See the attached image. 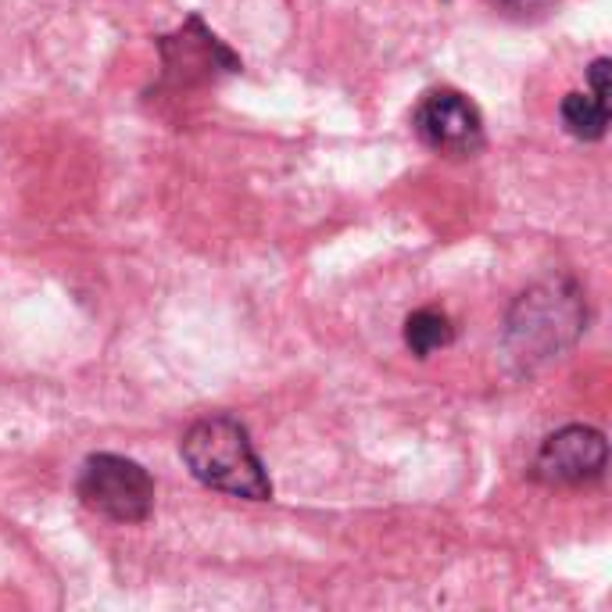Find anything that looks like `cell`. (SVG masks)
Returning a JSON list of instances; mask_svg holds the SVG:
<instances>
[{
	"label": "cell",
	"instance_id": "6da1fadb",
	"mask_svg": "<svg viewBox=\"0 0 612 612\" xmlns=\"http://www.w3.org/2000/svg\"><path fill=\"white\" fill-rule=\"evenodd\" d=\"M179 455L197 484L244 502H269L272 484L247 430L233 416H208L190 426Z\"/></svg>",
	"mask_w": 612,
	"mask_h": 612
},
{
	"label": "cell",
	"instance_id": "7a4b0ae2",
	"mask_svg": "<svg viewBox=\"0 0 612 612\" xmlns=\"http://www.w3.org/2000/svg\"><path fill=\"white\" fill-rule=\"evenodd\" d=\"M584 330L580 290L566 280L541 283L527 290L509 312V348L519 362L559 358Z\"/></svg>",
	"mask_w": 612,
	"mask_h": 612
},
{
	"label": "cell",
	"instance_id": "3957f363",
	"mask_svg": "<svg viewBox=\"0 0 612 612\" xmlns=\"http://www.w3.org/2000/svg\"><path fill=\"white\" fill-rule=\"evenodd\" d=\"M79 502L111 523H144L154 509V480L140 462L122 455H90L79 473Z\"/></svg>",
	"mask_w": 612,
	"mask_h": 612
},
{
	"label": "cell",
	"instance_id": "277c9868",
	"mask_svg": "<svg viewBox=\"0 0 612 612\" xmlns=\"http://www.w3.org/2000/svg\"><path fill=\"white\" fill-rule=\"evenodd\" d=\"M419 140L444 158H473L484 147V119L459 90H430L412 115Z\"/></svg>",
	"mask_w": 612,
	"mask_h": 612
},
{
	"label": "cell",
	"instance_id": "5b68a950",
	"mask_svg": "<svg viewBox=\"0 0 612 612\" xmlns=\"http://www.w3.org/2000/svg\"><path fill=\"white\" fill-rule=\"evenodd\" d=\"M609 444L595 426H562L541 444L534 459V476L552 487L591 484L605 473Z\"/></svg>",
	"mask_w": 612,
	"mask_h": 612
},
{
	"label": "cell",
	"instance_id": "8992f818",
	"mask_svg": "<svg viewBox=\"0 0 612 612\" xmlns=\"http://www.w3.org/2000/svg\"><path fill=\"white\" fill-rule=\"evenodd\" d=\"M455 340V326L437 308H419L405 319V348L416 358H430L434 351L448 348Z\"/></svg>",
	"mask_w": 612,
	"mask_h": 612
},
{
	"label": "cell",
	"instance_id": "52a82bcc",
	"mask_svg": "<svg viewBox=\"0 0 612 612\" xmlns=\"http://www.w3.org/2000/svg\"><path fill=\"white\" fill-rule=\"evenodd\" d=\"M562 126L577 140H602L609 129V104H602L591 94H566L562 97Z\"/></svg>",
	"mask_w": 612,
	"mask_h": 612
},
{
	"label": "cell",
	"instance_id": "ba28073f",
	"mask_svg": "<svg viewBox=\"0 0 612 612\" xmlns=\"http://www.w3.org/2000/svg\"><path fill=\"white\" fill-rule=\"evenodd\" d=\"M609 72H612V61L609 58H598L595 65H591V90L602 104H609Z\"/></svg>",
	"mask_w": 612,
	"mask_h": 612
},
{
	"label": "cell",
	"instance_id": "9c48e42d",
	"mask_svg": "<svg viewBox=\"0 0 612 612\" xmlns=\"http://www.w3.org/2000/svg\"><path fill=\"white\" fill-rule=\"evenodd\" d=\"M502 4L512 11H537V8H544L548 0H502Z\"/></svg>",
	"mask_w": 612,
	"mask_h": 612
}]
</instances>
